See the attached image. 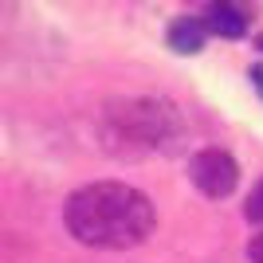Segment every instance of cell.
Listing matches in <instances>:
<instances>
[{"label": "cell", "instance_id": "obj_3", "mask_svg": "<svg viewBox=\"0 0 263 263\" xmlns=\"http://www.w3.org/2000/svg\"><path fill=\"white\" fill-rule=\"evenodd\" d=\"M189 181L212 200H224L240 181V165L232 161V154L224 149H200L189 157Z\"/></svg>", "mask_w": 263, "mask_h": 263}, {"label": "cell", "instance_id": "obj_6", "mask_svg": "<svg viewBox=\"0 0 263 263\" xmlns=\"http://www.w3.org/2000/svg\"><path fill=\"white\" fill-rule=\"evenodd\" d=\"M243 216L252 224H263V177L255 181V189L248 193V204H243Z\"/></svg>", "mask_w": 263, "mask_h": 263}, {"label": "cell", "instance_id": "obj_1", "mask_svg": "<svg viewBox=\"0 0 263 263\" xmlns=\"http://www.w3.org/2000/svg\"><path fill=\"white\" fill-rule=\"evenodd\" d=\"M63 220L79 243L102 248V252H126L145 243L157 216L142 189L126 181H95L67 197Z\"/></svg>", "mask_w": 263, "mask_h": 263}, {"label": "cell", "instance_id": "obj_8", "mask_svg": "<svg viewBox=\"0 0 263 263\" xmlns=\"http://www.w3.org/2000/svg\"><path fill=\"white\" fill-rule=\"evenodd\" d=\"M252 87L263 95V63H259V67H252Z\"/></svg>", "mask_w": 263, "mask_h": 263}, {"label": "cell", "instance_id": "obj_4", "mask_svg": "<svg viewBox=\"0 0 263 263\" xmlns=\"http://www.w3.org/2000/svg\"><path fill=\"white\" fill-rule=\"evenodd\" d=\"M204 24L193 20V16H181V20L169 28V47H173L177 55H197L200 47H204Z\"/></svg>", "mask_w": 263, "mask_h": 263}, {"label": "cell", "instance_id": "obj_7", "mask_svg": "<svg viewBox=\"0 0 263 263\" xmlns=\"http://www.w3.org/2000/svg\"><path fill=\"white\" fill-rule=\"evenodd\" d=\"M248 259H252V263H263V232L248 243Z\"/></svg>", "mask_w": 263, "mask_h": 263}, {"label": "cell", "instance_id": "obj_5", "mask_svg": "<svg viewBox=\"0 0 263 263\" xmlns=\"http://www.w3.org/2000/svg\"><path fill=\"white\" fill-rule=\"evenodd\" d=\"M209 28L216 35H224V40H240V35L248 32V16H243V8H236V4H216V8L209 12Z\"/></svg>", "mask_w": 263, "mask_h": 263}, {"label": "cell", "instance_id": "obj_2", "mask_svg": "<svg viewBox=\"0 0 263 263\" xmlns=\"http://www.w3.org/2000/svg\"><path fill=\"white\" fill-rule=\"evenodd\" d=\"M185 134L181 114L165 99H122L102 114V138L114 154H157L173 149Z\"/></svg>", "mask_w": 263, "mask_h": 263}, {"label": "cell", "instance_id": "obj_9", "mask_svg": "<svg viewBox=\"0 0 263 263\" xmlns=\"http://www.w3.org/2000/svg\"><path fill=\"white\" fill-rule=\"evenodd\" d=\"M255 44H259V51H263V35H259V40H255Z\"/></svg>", "mask_w": 263, "mask_h": 263}]
</instances>
